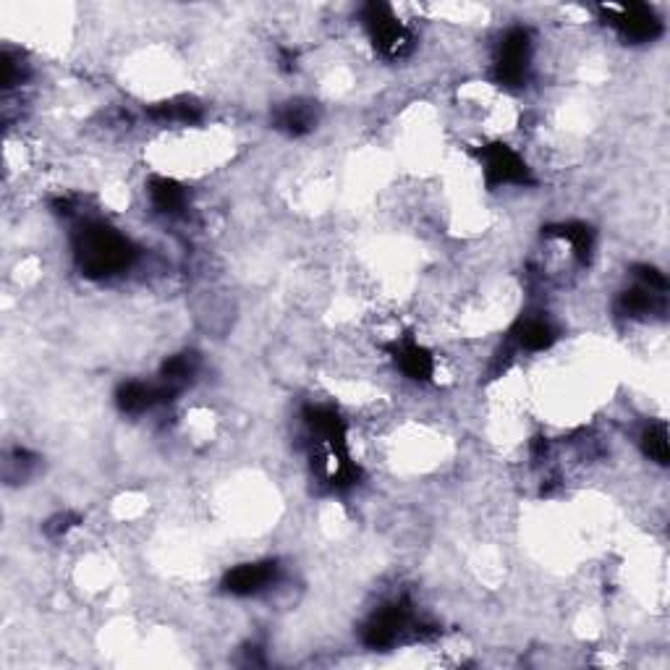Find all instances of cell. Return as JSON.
I'll return each mask as SVG.
<instances>
[{
  "mask_svg": "<svg viewBox=\"0 0 670 670\" xmlns=\"http://www.w3.org/2000/svg\"><path fill=\"white\" fill-rule=\"evenodd\" d=\"M139 252L129 236L108 226L103 220H87L74 233V260L82 275L92 281H105L131 270Z\"/></svg>",
  "mask_w": 670,
  "mask_h": 670,
  "instance_id": "1",
  "label": "cell"
},
{
  "mask_svg": "<svg viewBox=\"0 0 670 670\" xmlns=\"http://www.w3.org/2000/svg\"><path fill=\"white\" fill-rule=\"evenodd\" d=\"M529 69H532V32L527 27H511L500 37L495 50V82L500 87L519 89L527 84Z\"/></svg>",
  "mask_w": 670,
  "mask_h": 670,
  "instance_id": "2",
  "label": "cell"
},
{
  "mask_svg": "<svg viewBox=\"0 0 670 670\" xmlns=\"http://www.w3.org/2000/svg\"><path fill=\"white\" fill-rule=\"evenodd\" d=\"M362 24L370 35V42L375 50L388 61H398L409 55L411 50V32L406 24L393 14V8L385 3H367L362 8Z\"/></svg>",
  "mask_w": 670,
  "mask_h": 670,
  "instance_id": "3",
  "label": "cell"
},
{
  "mask_svg": "<svg viewBox=\"0 0 670 670\" xmlns=\"http://www.w3.org/2000/svg\"><path fill=\"white\" fill-rule=\"evenodd\" d=\"M477 160L482 165V176L490 189L500 186H532L534 176L527 160L506 142H490L477 150Z\"/></svg>",
  "mask_w": 670,
  "mask_h": 670,
  "instance_id": "4",
  "label": "cell"
},
{
  "mask_svg": "<svg viewBox=\"0 0 670 670\" xmlns=\"http://www.w3.org/2000/svg\"><path fill=\"white\" fill-rule=\"evenodd\" d=\"M600 14L605 24L616 29L626 42L642 45L655 42L663 35V19L655 14V8L644 3H629V6H600Z\"/></svg>",
  "mask_w": 670,
  "mask_h": 670,
  "instance_id": "5",
  "label": "cell"
},
{
  "mask_svg": "<svg viewBox=\"0 0 670 670\" xmlns=\"http://www.w3.org/2000/svg\"><path fill=\"white\" fill-rule=\"evenodd\" d=\"M411 629V602L396 600L390 605H383L375 616L367 621L362 631L364 644L370 650H388L393 644Z\"/></svg>",
  "mask_w": 670,
  "mask_h": 670,
  "instance_id": "6",
  "label": "cell"
},
{
  "mask_svg": "<svg viewBox=\"0 0 670 670\" xmlns=\"http://www.w3.org/2000/svg\"><path fill=\"white\" fill-rule=\"evenodd\" d=\"M278 576H281V566L275 561L241 563L223 576V592L233 597H254L273 587Z\"/></svg>",
  "mask_w": 670,
  "mask_h": 670,
  "instance_id": "7",
  "label": "cell"
},
{
  "mask_svg": "<svg viewBox=\"0 0 670 670\" xmlns=\"http://www.w3.org/2000/svg\"><path fill=\"white\" fill-rule=\"evenodd\" d=\"M178 396V390L168 388V385L158 383H142V380H131V383H124L118 388L116 393V404L118 409L126 411V414H144V411L155 409L160 404H168L173 398Z\"/></svg>",
  "mask_w": 670,
  "mask_h": 670,
  "instance_id": "8",
  "label": "cell"
},
{
  "mask_svg": "<svg viewBox=\"0 0 670 670\" xmlns=\"http://www.w3.org/2000/svg\"><path fill=\"white\" fill-rule=\"evenodd\" d=\"M147 192H150V202L155 207V212H160L165 218H178L189 207V192L168 176L152 178Z\"/></svg>",
  "mask_w": 670,
  "mask_h": 670,
  "instance_id": "9",
  "label": "cell"
},
{
  "mask_svg": "<svg viewBox=\"0 0 670 670\" xmlns=\"http://www.w3.org/2000/svg\"><path fill=\"white\" fill-rule=\"evenodd\" d=\"M393 354H396L398 370L404 372L409 380H414V383H430L432 375H435V359H432V354L424 349L422 343L404 341L401 346L393 349Z\"/></svg>",
  "mask_w": 670,
  "mask_h": 670,
  "instance_id": "10",
  "label": "cell"
},
{
  "mask_svg": "<svg viewBox=\"0 0 670 670\" xmlns=\"http://www.w3.org/2000/svg\"><path fill=\"white\" fill-rule=\"evenodd\" d=\"M317 108L307 100H291L275 113V129H281L288 137H304L315 129Z\"/></svg>",
  "mask_w": 670,
  "mask_h": 670,
  "instance_id": "11",
  "label": "cell"
},
{
  "mask_svg": "<svg viewBox=\"0 0 670 670\" xmlns=\"http://www.w3.org/2000/svg\"><path fill=\"white\" fill-rule=\"evenodd\" d=\"M665 309V294H660V291H652V288L647 286H634L629 288V291H623L621 296H618V312H621L623 317H650L655 315V312H663Z\"/></svg>",
  "mask_w": 670,
  "mask_h": 670,
  "instance_id": "12",
  "label": "cell"
},
{
  "mask_svg": "<svg viewBox=\"0 0 670 670\" xmlns=\"http://www.w3.org/2000/svg\"><path fill=\"white\" fill-rule=\"evenodd\" d=\"M550 236L555 239L566 241L568 247H571V254H574L579 265H587L592 260V252H595V231L587 226V223H561V226H550L547 228Z\"/></svg>",
  "mask_w": 670,
  "mask_h": 670,
  "instance_id": "13",
  "label": "cell"
},
{
  "mask_svg": "<svg viewBox=\"0 0 670 670\" xmlns=\"http://www.w3.org/2000/svg\"><path fill=\"white\" fill-rule=\"evenodd\" d=\"M147 116L163 126H194L202 121V108L192 100H165V103L152 105Z\"/></svg>",
  "mask_w": 670,
  "mask_h": 670,
  "instance_id": "14",
  "label": "cell"
},
{
  "mask_svg": "<svg viewBox=\"0 0 670 670\" xmlns=\"http://www.w3.org/2000/svg\"><path fill=\"white\" fill-rule=\"evenodd\" d=\"M555 338H558V333H555L553 322L545 320V317H527V320L516 328V343H519V349L524 351L550 349L555 343Z\"/></svg>",
  "mask_w": 670,
  "mask_h": 670,
  "instance_id": "15",
  "label": "cell"
},
{
  "mask_svg": "<svg viewBox=\"0 0 670 670\" xmlns=\"http://www.w3.org/2000/svg\"><path fill=\"white\" fill-rule=\"evenodd\" d=\"M199 370V356L194 351H184V354H176L171 359H165V364L160 367V383L168 385L173 390H181Z\"/></svg>",
  "mask_w": 670,
  "mask_h": 670,
  "instance_id": "16",
  "label": "cell"
},
{
  "mask_svg": "<svg viewBox=\"0 0 670 670\" xmlns=\"http://www.w3.org/2000/svg\"><path fill=\"white\" fill-rule=\"evenodd\" d=\"M639 445H642V453L647 456L650 461H655V464L660 466H668V427H665L663 422H655L650 424L647 430L642 432V440H639Z\"/></svg>",
  "mask_w": 670,
  "mask_h": 670,
  "instance_id": "17",
  "label": "cell"
},
{
  "mask_svg": "<svg viewBox=\"0 0 670 670\" xmlns=\"http://www.w3.org/2000/svg\"><path fill=\"white\" fill-rule=\"evenodd\" d=\"M634 275L639 278V283L647 288H652V291H660V294H665L668 291V278H665L657 267L652 265H636L634 267Z\"/></svg>",
  "mask_w": 670,
  "mask_h": 670,
  "instance_id": "18",
  "label": "cell"
},
{
  "mask_svg": "<svg viewBox=\"0 0 670 670\" xmlns=\"http://www.w3.org/2000/svg\"><path fill=\"white\" fill-rule=\"evenodd\" d=\"M79 521H82V519H79L76 513H69V511L58 513V516H53V519L45 524V532H48L50 537H61V534H66L69 529H74Z\"/></svg>",
  "mask_w": 670,
  "mask_h": 670,
  "instance_id": "19",
  "label": "cell"
},
{
  "mask_svg": "<svg viewBox=\"0 0 670 670\" xmlns=\"http://www.w3.org/2000/svg\"><path fill=\"white\" fill-rule=\"evenodd\" d=\"M281 69L283 71L296 69V53H294V50H281Z\"/></svg>",
  "mask_w": 670,
  "mask_h": 670,
  "instance_id": "20",
  "label": "cell"
}]
</instances>
